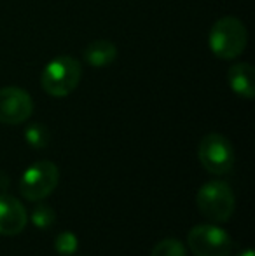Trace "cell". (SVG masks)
Wrapping results in <instances>:
<instances>
[{"mask_svg": "<svg viewBox=\"0 0 255 256\" xmlns=\"http://www.w3.org/2000/svg\"><path fill=\"white\" fill-rule=\"evenodd\" d=\"M248 35L246 28L238 18L224 16L213 23L208 35L210 51L218 60H234L245 51Z\"/></svg>", "mask_w": 255, "mask_h": 256, "instance_id": "obj_1", "label": "cell"}, {"mask_svg": "<svg viewBox=\"0 0 255 256\" xmlns=\"http://www.w3.org/2000/svg\"><path fill=\"white\" fill-rule=\"evenodd\" d=\"M82 68L77 60L72 56H58L53 61H49L44 68L41 77L42 89L49 96L63 98L68 96L81 82Z\"/></svg>", "mask_w": 255, "mask_h": 256, "instance_id": "obj_2", "label": "cell"}, {"mask_svg": "<svg viewBox=\"0 0 255 256\" xmlns=\"http://www.w3.org/2000/svg\"><path fill=\"white\" fill-rule=\"evenodd\" d=\"M197 209L213 223H224L234 212V196L227 183L210 182L199 188L196 196Z\"/></svg>", "mask_w": 255, "mask_h": 256, "instance_id": "obj_3", "label": "cell"}, {"mask_svg": "<svg viewBox=\"0 0 255 256\" xmlns=\"http://www.w3.org/2000/svg\"><path fill=\"white\" fill-rule=\"evenodd\" d=\"M60 182V171L51 160H39L23 172L20 180V194L27 200H39L51 196Z\"/></svg>", "mask_w": 255, "mask_h": 256, "instance_id": "obj_4", "label": "cell"}, {"mask_svg": "<svg viewBox=\"0 0 255 256\" xmlns=\"http://www.w3.org/2000/svg\"><path fill=\"white\" fill-rule=\"evenodd\" d=\"M199 162L211 174H225L234 166V150L225 136L210 132L199 142L197 148Z\"/></svg>", "mask_w": 255, "mask_h": 256, "instance_id": "obj_5", "label": "cell"}, {"mask_svg": "<svg viewBox=\"0 0 255 256\" xmlns=\"http://www.w3.org/2000/svg\"><path fill=\"white\" fill-rule=\"evenodd\" d=\"M187 242L194 256H229L232 248L227 232L215 225H196L189 232Z\"/></svg>", "mask_w": 255, "mask_h": 256, "instance_id": "obj_6", "label": "cell"}, {"mask_svg": "<svg viewBox=\"0 0 255 256\" xmlns=\"http://www.w3.org/2000/svg\"><path fill=\"white\" fill-rule=\"evenodd\" d=\"M34 112L32 96L21 88H2L0 89V122L7 126H18L28 120Z\"/></svg>", "mask_w": 255, "mask_h": 256, "instance_id": "obj_7", "label": "cell"}, {"mask_svg": "<svg viewBox=\"0 0 255 256\" xmlns=\"http://www.w3.org/2000/svg\"><path fill=\"white\" fill-rule=\"evenodd\" d=\"M28 222L27 209L18 199L0 196V236H18Z\"/></svg>", "mask_w": 255, "mask_h": 256, "instance_id": "obj_8", "label": "cell"}, {"mask_svg": "<svg viewBox=\"0 0 255 256\" xmlns=\"http://www.w3.org/2000/svg\"><path fill=\"white\" fill-rule=\"evenodd\" d=\"M227 80L234 94L239 98L252 100L255 96V70L248 63H236L229 68Z\"/></svg>", "mask_w": 255, "mask_h": 256, "instance_id": "obj_9", "label": "cell"}, {"mask_svg": "<svg viewBox=\"0 0 255 256\" xmlns=\"http://www.w3.org/2000/svg\"><path fill=\"white\" fill-rule=\"evenodd\" d=\"M117 58V48L109 40H95L84 49V60L91 66L102 68L114 63Z\"/></svg>", "mask_w": 255, "mask_h": 256, "instance_id": "obj_10", "label": "cell"}, {"mask_svg": "<svg viewBox=\"0 0 255 256\" xmlns=\"http://www.w3.org/2000/svg\"><path fill=\"white\" fill-rule=\"evenodd\" d=\"M25 140L32 148H44L49 142V132L46 129V126L42 124H30L25 129Z\"/></svg>", "mask_w": 255, "mask_h": 256, "instance_id": "obj_11", "label": "cell"}, {"mask_svg": "<svg viewBox=\"0 0 255 256\" xmlns=\"http://www.w3.org/2000/svg\"><path fill=\"white\" fill-rule=\"evenodd\" d=\"M150 256H187V250L178 239H163L154 246Z\"/></svg>", "mask_w": 255, "mask_h": 256, "instance_id": "obj_12", "label": "cell"}, {"mask_svg": "<svg viewBox=\"0 0 255 256\" xmlns=\"http://www.w3.org/2000/svg\"><path fill=\"white\" fill-rule=\"evenodd\" d=\"M55 211L46 204H37L32 211V222L37 228H49L55 223Z\"/></svg>", "mask_w": 255, "mask_h": 256, "instance_id": "obj_13", "label": "cell"}, {"mask_svg": "<svg viewBox=\"0 0 255 256\" xmlns=\"http://www.w3.org/2000/svg\"><path fill=\"white\" fill-rule=\"evenodd\" d=\"M55 250L63 256L74 254L75 250H77V237H75L72 232H68V230L58 234L55 239Z\"/></svg>", "mask_w": 255, "mask_h": 256, "instance_id": "obj_14", "label": "cell"}, {"mask_svg": "<svg viewBox=\"0 0 255 256\" xmlns=\"http://www.w3.org/2000/svg\"><path fill=\"white\" fill-rule=\"evenodd\" d=\"M238 256H255V254H253V251H252V250H243Z\"/></svg>", "mask_w": 255, "mask_h": 256, "instance_id": "obj_15", "label": "cell"}]
</instances>
